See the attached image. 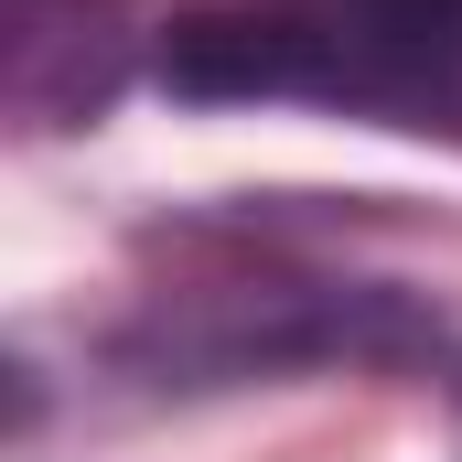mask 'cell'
<instances>
[{
  "label": "cell",
  "mask_w": 462,
  "mask_h": 462,
  "mask_svg": "<svg viewBox=\"0 0 462 462\" xmlns=\"http://www.w3.org/2000/svg\"><path fill=\"white\" fill-rule=\"evenodd\" d=\"M301 22L323 97H409L462 65V0H269Z\"/></svg>",
  "instance_id": "cell-1"
}]
</instances>
